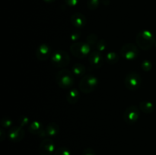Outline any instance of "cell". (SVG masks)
Segmentation results:
<instances>
[{"label":"cell","mask_w":156,"mask_h":155,"mask_svg":"<svg viewBox=\"0 0 156 155\" xmlns=\"http://www.w3.org/2000/svg\"><path fill=\"white\" fill-rule=\"evenodd\" d=\"M155 46H156V40H155Z\"/></svg>","instance_id":"cell-31"},{"label":"cell","mask_w":156,"mask_h":155,"mask_svg":"<svg viewBox=\"0 0 156 155\" xmlns=\"http://www.w3.org/2000/svg\"><path fill=\"white\" fill-rule=\"evenodd\" d=\"M46 133L49 137H54L58 135L59 132V127L57 123L56 122H50L46 126Z\"/></svg>","instance_id":"cell-16"},{"label":"cell","mask_w":156,"mask_h":155,"mask_svg":"<svg viewBox=\"0 0 156 155\" xmlns=\"http://www.w3.org/2000/svg\"><path fill=\"white\" fill-rule=\"evenodd\" d=\"M140 118V108L136 106H129L123 113V119L125 122L133 125L137 122Z\"/></svg>","instance_id":"cell-8"},{"label":"cell","mask_w":156,"mask_h":155,"mask_svg":"<svg viewBox=\"0 0 156 155\" xmlns=\"http://www.w3.org/2000/svg\"><path fill=\"white\" fill-rule=\"evenodd\" d=\"M80 99V94L76 88H72L67 92L66 100L69 104H76Z\"/></svg>","instance_id":"cell-15"},{"label":"cell","mask_w":156,"mask_h":155,"mask_svg":"<svg viewBox=\"0 0 156 155\" xmlns=\"http://www.w3.org/2000/svg\"><path fill=\"white\" fill-rule=\"evenodd\" d=\"M44 1L47 3H53V2H54L56 0H44Z\"/></svg>","instance_id":"cell-30"},{"label":"cell","mask_w":156,"mask_h":155,"mask_svg":"<svg viewBox=\"0 0 156 155\" xmlns=\"http://www.w3.org/2000/svg\"><path fill=\"white\" fill-rule=\"evenodd\" d=\"M141 68L143 71H149L152 68V63L149 59H145L142 62Z\"/></svg>","instance_id":"cell-20"},{"label":"cell","mask_w":156,"mask_h":155,"mask_svg":"<svg viewBox=\"0 0 156 155\" xmlns=\"http://www.w3.org/2000/svg\"><path fill=\"white\" fill-rule=\"evenodd\" d=\"M54 155H71V152L67 147H61L55 150Z\"/></svg>","instance_id":"cell-23"},{"label":"cell","mask_w":156,"mask_h":155,"mask_svg":"<svg viewBox=\"0 0 156 155\" xmlns=\"http://www.w3.org/2000/svg\"><path fill=\"white\" fill-rule=\"evenodd\" d=\"M136 42L139 48L143 50H149L155 43L153 33L149 30H141L136 36Z\"/></svg>","instance_id":"cell-1"},{"label":"cell","mask_w":156,"mask_h":155,"mask_svg":"<svg viewBox=\"0 0 156 155\" xmlns=\"http://www.w3.org/2000/svg\"><path fill=\"white\" fill-rule=\"evenodd\" d=\"M96 47H97L98 51L101 52V53L105 51L107 48L106 41H105V40H99L98 41L97 44H96Z\"/></svg>","instance_id":"cell-26"},{"label":"cell","mask_w":156,"mask_h":155,"mask_svg":"<svg viewBox=\"0 0 156 155\" xmlns=\"http://www.w3.org/2000/svg\"><path fill=\"white\" fill-rule=\"evenodd\" d=\"M82 155H96V152L93 148L88 147L82 151Z\"/></svg>","instance_id":"cell-28"},{"label":"cell","mask_w":156,"mask_h":155,"mask_svg":"<svg viewBox=\"0 0 156 155\" xmlns=\"http://www.w3.org/2000/svg\"><path fill=\"white\" fill-rule=\"evenodd\" d=\"M119 56L114 52H109L107 53L105 56V62L110 65H114V64L117 63L119 61Z\"/></svg>","instance_id":"cell-19"},{"label":"cell","mask_w":156,"mask_h":155,"mask_svg":"<svg viewBox=\"0 0 156 155\" xmlns=\"http://www.w3.org/2000/svg\"><path fill=\"white\" fill-rule=\"evenodd\" d=\"M122 57L126 60H135L140 55L139 48L132 43L124 44L120 50Z\"/></svg>","instance_id":"cell-7"},{"label":"cell","mask_w":156,"mask_h":155,"mask_svg":"<svg viewBox=\"0 0 156 155\" xmlns=\"http://www.w3.org/2000/svg\"><path fill=\"white\" fill-rule=\"evenodd\" d=\"M51 62L55 68H63L69 64L70 57L66 51L58 50L52 54Z\"/></svg>","instance_id":"cell-4"},{"label":"cell","mask_w":156,"mask_h":155,"mask_svg":"<svg viewBox=\"0 0 156 155\" xmlns=\"http://www.w3.org/2000/svg\"><path fill=\"white\" fill-rule=\"evenodd\" d=\"M98 84V79L93 74H86L82 78L79 83V89L84 94L93 92Z\"/></svg>","instance_id":"cell-3"},{"label":"cell","mask_w":156,"mask_h":155,"mask_svg":"<svg viewBox=\"0 0 156 155\" xmlns=\"http://www.w3.org/2000/svg\"><path fill=\"white\" fill-rule=\"evenodd\" d=\"M19 123L21 127L23 128L24 126H26L29 123V118L27 115H22V116L20 117Z\"/></svg>","instance_id":"cell-27"},{"label":"cell","mask_w":156,"mask_h":155,"mask_svg":"<svg viewBox=\"0 0 156 155\" xmlns=\"http://www.w3.org/2000/svg\"><path fill=\"white\" fill-rule=\"evenodd\" d=\"M12 119L9 118V116H4L1 119V126L3 128H10L12 126Z\"/></svg>","instance_id":"cell-22"},{"label":"cell","mask_w":156,"mask_h":155,"mask_svg":"<svg viewBox=\"0 0 156 155\" xmlns=\"http://www.w3.org/2000/svg\"><path fill=\"white\" fill-rule=\"evenodd\" d=\"M79 2V0H65L66 4L70 7H74V6L77 5Z\"/></svg>","instance_id":"cell-29"},{"label":"cell","mask_w":156,"mask_h":155,"mask_svg":"<svg viewBox=\"0 0 156 155\" xmlns=\"http://www.w3.org/2000/svg\"><path fill=\"white\" fill-rule=\"evenodd\" d=\"M29 132L33 135H37L40 137L45 138L47 136L46 133V130H44L43 127V124L40 121H34L30 122L28 127Z\"/></svg>","instance_id":"cell-14"},{"label":"cell","mask_w":156,"mask_h":155,"mask_svg":"<svg viewBox=\"0 0 156 155\" xmlns=\"http://www.w3.org/2000/svg\"><path fill=\"white\" fill-rule=\"evenodd\" d=\"M86 43L89 44L91 46H94V44H97L98 43V37L94 33H90L86 38Z\"/></svg>","instance_id":"cell-24"},{"label":"cell","mask_w":156,"mask_h":155,"mask_svg":"<svg viewBox=\"0 0 156 155\" xmlns=\"http://www.w3.org/2000/svg\"><path fill=\"white\" fill-rule=\"evenodd\" d=\"M139 108H140V109L142 112L146 114L152 113V112H153L154 109H155L153 103H151L150 101H147V100L140 102Z\"/></svg>","instance_id":"cell-17"},{"label":"cell","mask_w":156,"mask_h":155,"mask_svg":"<svg viewBox=\"0 0 156 155\" xmlns=\"http://www.w3.org/2000/svg\"><path fill=\"white\" fill-rule=\"evenodd\" d=\"M70 52L75 57L83 59L91 53V46L84 42L73 43L70 46Z\"/></svg>","instance_id":"cell-5"},{"label":"cell","mask_w":156,"mask_h":155,"mask_svg":"<svg viewBox=\"0 0 156 155\" xmlns=\"http://www.w3.org/2000/svg\"><path fill=\"white\" fill-rule=\"evenodd\" d=\"M100 5V0H88L87 1V7L90 10H95Z\"/></svg>","instance_id":"cell-21"},{"label":"cell","mask_w":156,"mask_h":155,"mask_svg":"<svg viewBox=\"0 0 156 155\" xmlns=\"http://www.w3.org/2000/svg\"><path fill=\"white\" fill-rule=\"evenodd\" d=\"M80 37L81 31L79 30V29H76V30H73L71 34H70V40L74 43L78 42V40L80 39Z\"/></svg>","instance_id":"cell-25"},{"label":"cell","mask_w":156,"mask_h":155,"mask_svg":"<svg viewBox=\"0 0 156 155\" xmlns=\"http://www.w3.org/2000/svg\"><path fill=\"white\" fill-rule=\"evenodd\" d=\"M25 136V132L21 126L11 127L8 132V138L12 142H19Z\"/></svg>","instance_id":"cell-9"},{"label":"cell","mask_w":156,"mask_h":155,"mask_svg":"<svg viewBox=\"0 0 156 155\" xmlns=\"http://www.w3.org/2000/svg\"><path fill=\"white\" fill-rule=\"evenodd\" d=\"M142 84L141 76L136 72L131 71L126 74L124 79V85L129 91H136L140 88Z\"/></svg>","instance_id":"cell-6"},{"label":"cell","mask_w":156,"mask_h":155,"mask_svg":"<svg viewBox=\"0 0 156 155\" xmlns=\"http://www.w3.org/2000/svg\"><path fill=\"white\" fill-rule=\"evenodd\" d=\"M56 81L59 88L68 89L74 84V74L68 69H61L56 73Z\"/></svg>","instance_id":"cell-2"},{"label":"cell","mask_w":156,"mask_h":155,"mask_svg":"<svg viewBox=\"0 0 156 155\" xmlns=\"http://www.w3.org/2000/svg\"><path fill=\"white\" fill-rule=\"evenodd\" d=\"M70 21L76 29H81L86 25L87 20L83 14L80 12H76L70 18Z\"/></svg>","instance_id":"cell-13"},{"label":"cell","mask_w":156,"mask_h":155,"mask_svg":"<svg viewBox=\"0 0 156 155\" xmlns=\"http://www.w3.org/2000/svg\"><path fill=\"white\" fill-rule=\"evenodd\" d=\"M104 56L99 51H94L89 55V63L91 67L94 68H99L102 66L104 62Z\"/></svg>","instance_id":"cell-12"},{"label":"cell","mask_w":156,"mask_h":155,"mask_svg":"<svg viewBox=\"0 0 156 155\" xmlns=\"http://www.w3.org/2000/svg\"><path fill=\"white\" fill-rule=\"evenodd\" d=\"M35 54H36V57L38 60L44 62V61H47L53 53H52V50L50 46L46 43H42L38 46L37 48L36 49Z\"/></svg>","instance_id":"cell-10"},{"label":"cell","mask_w":156,"mask_h":155,"mask_svg":"<svg viewBox=\"0 0 156 155\" xmlns=\"http://www.w3.org/2000/svg\"><path fill=\"white\" fill-rule=\"evenodd\" d=\"M39 153L41 155H51L55 152V144L50 138H46L41 141L39 146Z\"/></svg>","instance_id":"cell-11"},{"label":"cell","mask_w":156,"mask_h":155,"mask_svg":"<svg viewBox=\"0 0 156 155\" xmlns=\"http://www.w3.org/2000/svg\"><path fill=\"white\" fill-rule=\"evenodd\" d=\"M73 73L74 75L77 76V77H81L85 74V71H86V68L84 65L81 63H76L73 66Z\"/></svg>","instance_id":"cell-18"}]
</instances>
